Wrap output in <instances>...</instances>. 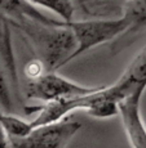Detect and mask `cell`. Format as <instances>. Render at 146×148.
I'll use <instances>...</instances> for the list:
<instances>
[{"label":"cell","mask_w":146,"mask_h":148,"mask_svg":"<svg viewBox=\"0 0 146 148\" xmlns=\"http://www.w3.org/2000/svg\"><path fill=\"white\" fill-rule=\"evenodd\" d=\"M13 26L24 32L35 57L42 59L48 71H57L73 61L76 40L69 22L64 26H54L26 19Z\"/></svg>","instance_id":"6da1fadb"},{"label":"cell","mask_w":146,"mask_h":148,"mask_svg":"<svg viewBox=\"0 0 146 148\" xmlns=\"http://www.w3.org/2000/svg\"><path fill=\"white\" fill-rule=\"evenodd\" d=\"M69 26L73 30L76 40V50L73 56V59H75L104 42L114 41L125 32L128 23L122 16H118L116 18L71 21L69 22Z\"/></svg>","instance_id":"7a4b0ae2"},{"label":"cell","mask_w":146,"mask_h":148,"mask_svg":"<svg viewBox=\"0 0 146 148\" xmlns=\"http://www.w3.org/2000/svg\"><path fill=\"white\" fill-rule=\"evenodd\" d=\"M100 86L101 85L85 86L58 75L56 71H48L36 79H27L24 86V93L27 99H36L45 103L89 94Z\"/></svg>","instance_id":"3957f363"},{"label":"cell","mask_w":146,"mask_h":148,"mask_svg":"<svg viewBox=\"0 0 146 148\" xmlns=\"http://www.w3.org/2000/svg\"><path fill=\"white\" fill-rule=\"evenodd\" d=\"M80 127V122L69 119L40 125L24 138L9 139V148H65Z\"/></svg>","instance_id":"277c9868"},{"label":"cell","mask_w":146,"mask_h":148,"mask_svg":"<svg viewBox=\"0 0 146 148\" xmlns=\"http://www.w3.org/2000/svg\"><path fill=\"white\" fill-rule=\"evenodd\" d=\"M145 89H137L119 102V116L131 148H146V124L141 115Z\"/></svg>","instance_id":"5b68a950"},{"label":"cell","mask_w":146,"mask_h":148,"mask_svg":"<svg viewBox=\"0 0 146 148\" xmlns=\"http://www.w3.org/2000/svg\"><path fill=\"white\" fill-rule=\"evenodd\" d=\"M120 16L128 23V28L111 41L110 53L113 56H118L128 48L146 30V0H127L122 7Z\"/></svg>","instance_id":"8992f818"},{"label":"cell","mask_w":146,"mask_h":148,"mask_svg":"<svg viewBox=\"0 0 146 148\" xmlns=\"http://www.w3.org/2000/svg\"><path fill=\"white\" fill-rule=\"evenodd\" d=\"M113 86L122 99L137 89H146V45L133 57Z\"/></svg>","instance_id":"52a82bcc"},{"label":"cell","mask_w":146,"mask_h":148,"mask_svg":"<svg viewBox=\"0 0 146 148\" xmlns=\"http://www.w3.org/2000/svg\"><path fill=\"white\" fill-rule=\"evenodd\" d=\"M10 25L5 18L0 17V63L8 75L13 90L17 97L19 94V84L18 75H17L16 59L13 54L12 47V36H10Z\"/></svg>","instance_id":"ba28073f"},{"label":"cell","mask_w":146,"mask_h":148,"mask_svg":"<svg viewBox=\"0 0 146 148\" xmlns=\"http://www.w3.org/2000/svg\"><path fill=\"white\" fill-rule=\"evenodd\" d=\"M0 125L9 139L24 138L33 130L31 122L25 121L24 119L12 115L10 112H0Z\"/></svg>","instance_id":"9c48e42d"},{"label":"cell","mask_w":146,"mask_h":148,"mask_svg":"<svg viewBox=\"0 0 146 148\" xmlns=\"http://www.w3.org/2000/svg\"><path fill=\"white\" fill-rule=\"evenodd\" d=\"M28 1L56 14L60 19H64L66 22L74 21V12H75L74 0H28Z\"/></svg>","instance_id":"30bf717a"},{"label":"cell","mask_w":146,"mask_h":148,"mask_svg":"<svg viewBox=\"0 0 146 148\" xmlns=\"http://www.w3.org/2000/svg\"><path fill=\"white\" fill-rule=\"evenodd\" d=\"M85 12L88 14H92V12H96L94 14H104V12H110L113 10L116 5H120V10L122 7L127 0H78Z\"/></svg>","instance_id":"8fae6325"},{"label":"cell","mask_w":146,"mask_h":148,"mask_svg":"<svg viewBox=\"0 0 146 148\" xmlns=\"http://www.w3.org/2000/svg\"><path fill=\"white\" fill-rule=\"evenodd\" d=\"M7 73L0 63V107L4 112H12L13 102H12V92L9 88V82L7 80Z\"/></svg>","instance_id":"7c38bea8"},{"label":"cell","mask_w":146,"mask_h":148,"mask_svg":"<svg viewBox=\"0 0 146 148\" xmlns=\"http://www.w3.org/2000/svg\"><path fill=\"white\" fill-rule=\"evenodd\" d=\"M45 72H48L47 67L38 57H34L31 61H28L24 68V73L26 75V79H36Z\"/></svg>","instance_id":"4fadbf2b"},{"label":"cell","mask_w":146,"mask_h":148,"mask_svg":"<svg viewBox=\"0 0 146 148\" xmlns=\"http://www.w3.org/2000/svg\"><path fill=\"white\" fill-rule=\"evenodd\" d=\"M10 147V142L8 138L7 133L4 132L3 126L0 125V148H9Z\"/></svg>","instance_id":"5bb4252c"}]
</instances>
